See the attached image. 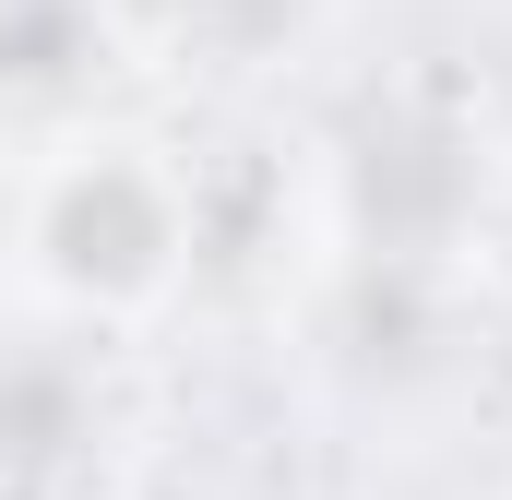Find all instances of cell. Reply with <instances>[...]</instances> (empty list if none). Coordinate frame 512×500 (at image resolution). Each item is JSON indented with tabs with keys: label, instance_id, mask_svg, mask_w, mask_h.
Returning <instances> with one entry per match:
<instances>
[{
	"label": "cell",
	"instance_id": "obj_1",
	"mask_svg": "<svg viewBox=\"0 0 512 500\" xmlns=\"http://www.w3.org/2000/svg\"><path fill=\"white\" fill-rule=\"evenodd\" d=\"M12 274L84 322V334H131L155 322L191 274H203V179L143 143V131H60L24 155L12 191Z\"/></svg>",
	"mask_w": 512,
	"mask_h": 500
},
{
	"label": "cell",
	"instance_id": "obj_2",
	"mask_svg": "<svg viewBox=\"0 0 512 500\" xmlns=\"http://www.w3.org/2000/svg\"><path fill=\"white\" fill-rule=\"evenodd\" d=\"M322 203H334V250L346 262H393L429 274L489 227V120L441 84L370 96L322 155Z\"/></svg>",
	"mask_w": 512,
	"mask_h": 500
},
{
	"label": "cell",
	"instance_id": "obj_3",
	"mask_svg": "<svg viewBox=\"0 0 512 500\" xmlns=\"http://www.w3.org/2000/svg\"><path fill=\"white\" fill-rule=\"evenodd\" d=\"M108 48H131L120 0H0V108L36 120L48 143L96 120Z\"/></svg>",
	"mask_w": 512,
	"mask_h": 500
},
{
	"label": "cell",
	"instance_id": "obj_4",
	"mask_svg": "<svg viewBox=\"0 0 512 500\" xmlns=\"http://www.w3.org/2000/svg\"><path fill=\"white\" fill-rule=\"evenodd\" d=\"M120 24L143 48L203 60V72H262L274 48H298L322 24V0H120Z\"/></svg>",
	"mask_w": 512,
	"mask_h": 500
}]
</instances>
